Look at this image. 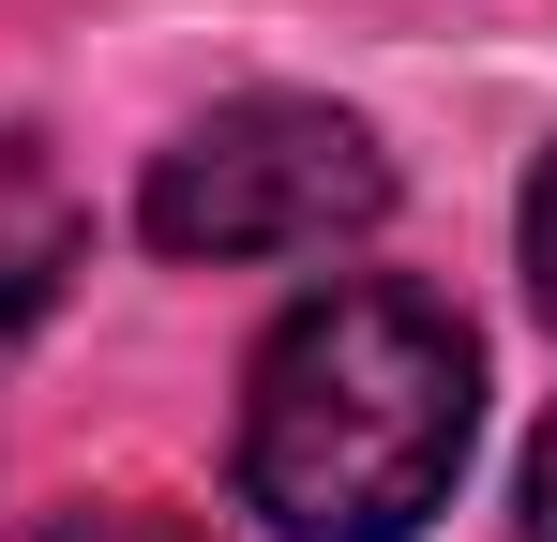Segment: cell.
I'll use <instances>...</instances> for the list:
<instances>
[{"label":"cell","instance_id":"cell-1","mask_svg":"<svg viewBox=\"0 0 557 542\" xmlns=\"http://www.w3.org/2000/svg\"><path fill=\"white\" fill-rule=\"evenodd\" d=\"M482 438V332L407 271L286 301L242 377V513L272 542H422Z\"/></svg>","mask_w":557,"mask_h":542},{"label":"cell","instance_id":"cell-2","mask_svg":"<svg viewBox=\"0 0 557 542\" xmlns=\"http://www.w3.org/2000/svg\"><path fill=\"white\" fill-rule=\"evenodd\" d=\"M376 211H392V151L347 106H317V90H242V106L182 121L151 151V181H136L151 257H182V271L332 257V242H362Z\"/></svg>","mask_w":557,"mask_h":542},{"label":"cell","instance_id":"cell-3","mask_svg":"<svg viewBox=\"0 0 557 542\" xmlns=\"http://www.w3.org/2000/svg\"><path fill=\"white\" fill-rule=\"evenodd\" d=\"M76 271H91V196L46 167L30 136H0V332H30Z\"/></svg>","mask_w":557,"mask_h":542},{"label":"cell","instance_id":"cell-4","mask_svg":"<svg viewBox=\"0 0 557 542\" xmlns=\"http://www.w3.org/2000/svg\"><path fill=\"white\" fill-rule=\"evenodd\" d=\"M30 542H211V528L166 513V497H76V513H46Z\"/></svg>","mask_w":557,"mask_h":542},{"label":"cell","instance_id":"cell-5","mask_svg":"<svg viewBox=\"0 0 557 542\" xmlns=\"http://www.w3.org/2000/svg\"><path fill=\"white\" fill-rule=\"evenodd\" d=\"M528 301H543V317H557V167L528 181Z\"/></svg>","mask_w":557,"mask_h":542},{"label":"cell","instance_id":"cell-6","mask_svg":"<svg viewBox=\"0 0 557 542\" xmlns=\"http://www.w3.org/2000/svg\"><path fill=\"white\" fill-rule=\"evenodd\" d=\"M528 542H557V422L528 438Z\"/></svg>","mask_w":557,"mask_h":542}]
</instances>
